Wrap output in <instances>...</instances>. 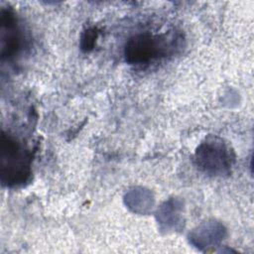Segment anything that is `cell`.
Listing matches in <instances>:
<instances>
[{"label":"cell","mask_w":254,"mask_h":254,"mask_svg":"<svg viewBox=\"0 0 254 254\" xmlns=\"http://www.w3.org/2000/svg\"><path fill=\"white\" fill-rule=\"evenodd\" d=\"M2 182L8 186L24 183L30 175L29 158L22 147L5 135L1 140Z\"/></svg>","instance_id":"1"},{"label":"cell","mask_w":254,"mask_h":254,"mask_svg":"<svg viewBox=\"0 0 254 254\" xmlns=\"http://www.w3.org/2000/svg\"><path fill=\"white\" fill-rule=\"evenodd\" d=\"M167 49L164 39L141 34L130 39L126 45V60L131 64H142L162 55Z\"/></svg>","instance_id":"2"},{"label":"cell","mask_w":254,"mask_h":254,"mask_svg":"<svg viewBox=\"0 0 254 254\" xmlns=\"http://www.w3.org/2000/svg\"><path fill=\"white\" fill-rule=\"evenodd\" d=\"M2 57H14L22 45V37L10 13L2 15Z\"/></svg>","instance_id":"3"}]
</instances>
